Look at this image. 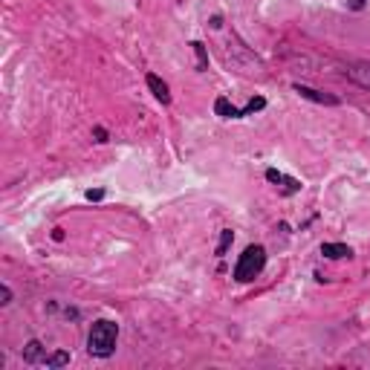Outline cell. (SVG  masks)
<instances>
[{
  "label": "cell",
  "instance_id": "ba28073f",
  "mask_svg": "<svg viewBox=\"0 0 370 370\" xmlns=\"http://www.w3.org/2000/svg\"><path fill=\"white\" fill-rule=\"evenodd\" d=\"M214 110H217V116H223V119H243V107L229 105V99H223V96L214 102Z\"/></svg>",
  "mask_w": 370,
  "mask_h": 370
},
{
  "label": "cell",
  "instance_id": "277c9868",
  "mask_svg": "<svg viewBox=\"0 0 370 370\" xmlns=\"http://www.w3.org/2000/svg\"><path fill=\"white\" fill-rule=\"evenodd\" d=\"M295 92L301 99H310V102H318V105H338L335 96H327V92H318V90L306 87V84H295Z\"/></svg>",
  "mask_w": 370,
  "mask_h": 370
},
{
  "label": "cell",
  "instance_id": "5bb4252c",
  "mask_svg": "<svg viewBox=\"0 0 370 370\" xmlns=\"http://www.w3.org/2000/svg\"><path fill=\"white\" fill-rule=\"evenodd\" d=\"M87 200H90V203L105 200V189H90V191H87Z\"/></svg>",
  "mask_w": 370,
  "mask_h": 370
},
{
  "label": "cell",
  "instance_id": "7c38bea8",
  "mask_svg": "<svg viewBox=\"0 0 370 370\" xmlns=\"http://www.w3.org/2000/svg\"><path fill=\"white\" fill-rule=\"evenodd\" d=\"M232 240H234V234H232V229H226V232L220 234V243H217V255H220V258L226 255V249L232 246Z\"/></svg>",
  "mask_w": 370,
  "mask_h": 370
},
{
  "label": "cell",
  "instance_id": "52a82bcc",
  "mask_svg": "<svg viewBox=\"0 0 370 370\" xmlns=\"http://www.w3.org/2000/svg\"><path fill=\"white\" fill-rule=\"evenodd\" d=\"M347 78L356 81L359 87L370 90V64H353V67L347 70Z\"/></svg>",
  "mask_w": 370,
  "mask_h": 370
},
{
  "label": "cell",
  "instance_id": "2e32d148",
  "mask_svg": "<svg viewBox=\"0 0 370 370\" xmlns=\"http://www.w3.org/2000/svg\"><path fill=\"white\" fill-rule=\"evenodd\" d=\"M96 142H107V133L102 128H96Z\"/></svg>",
  "mask_w": 370,
  "mask_h": 370
},
{
  "label": "cell",
  "instance_id": "6da1fadb",
  "mask_svg": "<svg viewBox=\"0 0 370 370\" xmlns=\"http://www.w3.org/2000/svg\"><path fill=\"white\" fill-rule=\"evenodd\" d=\"M116 338H119V324H116V321H110V318L92 321V330H90V335H87V350H90V356H96V359L113 356Z\"/></svg>",
  "mask_w": 370,
  "mask_h": 370
},
{
  "label": "cell",
  "instance_id": "8992f818",
  "mask_svg": "<svg viewBox=\"0 0 370 370\" xmlns=\"http://www.w3.org/2000/svg\"><path fill=\"white\" fill-rule=\"evenodd\" d=\"M321 255L330 258V261H342V258H350L353 249H350V246H345V243H324L321 246Z\"/></svg>",
  "mask_w": 370,
  "mask_h": 370
},
{
  "label": "cell",
  "instance_id": "4fadbf2b",
  "mask_svg": "<svg viewBox=\"0 0 370 370\" xmlns=\"http://www.w3.org/2000/svg\"><path fill=\"white\" fill-rule=\"evenodd\" d=\"M191 47H194V52H197V67H200V70H205V67H208V58H205V47H203L200 41H194Z\"/></svg>",
  "mask_w": 370,
  "mask_h": 370
},
{
  "label": "cell",
  "instance_id": "5b68a950",
  "mask_svg": "<svg viewBox=\"0 0 370 370\" xmlns=\"http://www.w3.org/2000/svg\"><path fill=\"white\" fill-rule=\"evenodd\" d=\"M148 87H150V92H153V96H157L162 105H171V92H168V84H165L160 76L148 73Z\"/></svg>",
  "mask_w": 370,
  "mask_h": 370
},
{
  "label": "cell",
  "instance_id": "9c48e42d",
  "mask_svg": "<svg viewBox=\"0 0 370 370\" xmlns=\"http://www.w3.org/2000/svg\"><path fill=\"white\" fill-rule=\"evenodd\" d=\"M23 359H26L29 364H38V362H44V359H47L44 345H41V342H29V345L23 347Z\"/></svg>",
  "mask_w": 370,
  "mask_h": 370
},
{
  "label": "cell",
  "instance_id": "3957f363",
  "mask_svg": "<svg viewBox=\"0 0 370 370\" xmlns=\"http://www.w3.org/2000/svg\"><path fill=\"white\" fill-rule=\"evenodd\" d=\"M266 179L272 182V185H278L284 194H298L301 191V182L298 179H292V177H287V174H281V171H275V168H269L266 171Z\"/></svg>",
  "mask_w": 370,
  "mask_h": 370
},
{
  "label": "cell",
  "instance_id": "7a4b0ae2",
  "mask_svg": "<svg viewBox=\"0 0 370 370\" xmlns=\"http://www.w3.org/2000/svg\"><path fill=\"white\" fill-rule=\"evenodd\" d=\"M263 266H266V249L263 246H246V252L240 255V261L234 266V281H240V284L255 281V278L263 272Z\"/></svg>",
  "mask_w": 370,
  "mask_h": 370
},
{
  "label": "cell",
  "instance_id": "30bf717a",
  "mask_svg": "<svg viewBox=\"0 0 370 370\" xmlns=\"http://www.w3.org/2000/svg\"><path fill=\"white\" fill-rule=\"evenodd\" d=\"M44 364H47V367H64V364H70V353H64V350L49 353V356L44 359Z\"/></svg>",
  "mask_w": 370,
  "mask_h": 370
},
{
  "label": "cell",
  "instance_id": "8fae6325",
  "mask_svg": "<svg viewBox=\"0 0 370 370\" xmlns=\"http://www.w3.org/2000/svg\"><path fill=\"white\" fill-rule=\"evenodd\" d=\"M266 107V99H261V96H255L249 105L243 107V116H252V113H258V110H263Z\"/></svg>",
  "mask_w": 370,
  "mask_h": 370
},
{
  "label": "cell",
  "instance_id": "9a60e30c",
  "mask_svg": "<svg viewBox=\"0 0 370 370\" xmlns=\"http://www.w3.org/2000/svg\"><path fill=\"white\" fill-rule=\"evenodd\" d=\"M9 301H12V290H9L6 284H4V287H0V304H4V306H6Z\"/></svg>",
  "mask_w": 370,
  "mask_h": 370
}]
</instances>
